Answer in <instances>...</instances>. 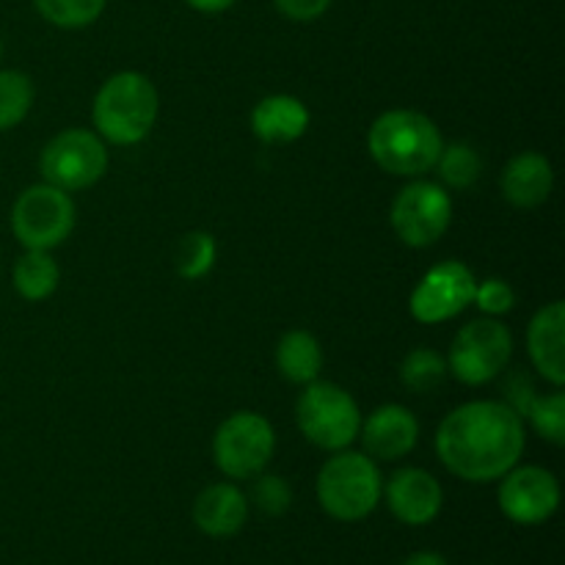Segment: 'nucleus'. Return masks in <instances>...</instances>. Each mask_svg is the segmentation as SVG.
<instances>
[{"instance_id": "nucleus-1", "label": "nucleus", "mask_w": 565, "mask_h": 565, "mask_svg": "<svg viewBox=\"0 0 565 565\" xmlns=\"http://www.w3.org/2000/svg\"><path fill=\"white\" fill-rule=\"evenodd\" d=\"M524 441L522 417L508 403L475 401L441 419L436 452L456 478L491 483L516 467Z\"/></svg>"}, {"instance_id": "nucleus-2", "label": "nucleus", "mask_w": 565, "mask_h": 565, "mask_svg": "<svg viewBox=\"0 0 565 565\" xmlns=\"http://www.w3.org/2000/svg\"><path fill=\"white\" fill-rule=\"evenodd\" d=\"M370 154L384 171L397 177H423L439 160L441 132L419 110H386L373 121L367 136Z\"/></svg>"}, {"instance_id": "nucleus-3", "label": "nucleus", "mask_w": 565, "mask_h": 565, "mask_svg": "<svg viewBox=\"0 0 565 565\" xmlns=\"http://www.w3.org/2000/svg\"><path fill=\"white\" fill-rule=\"evenodd\" d=\"M99 136L119 147H132L152 132L158 119V92L141 72H116L103 83L92 108Z\"/></svg>"}, {"instance_id": "nucleus-4", "label": "nucleus", "mask_w": 565, "mask_h": 565, "mask_svg": "<svg viewBox=\"0 0 565 565\" xmlns=\"http://www.w3.org/2000/svg\"><path fill=\"white\" fill-rule=\"evenodd\" d=\"M384 480L373 458L337 452L318 475V502L337 522H362L379 508Z\"/></svg>"}, {"instance_id": "nucleus-5", "label": "nucleus", "mask_w": 565, "mask_h": 565, "mask_svg": "<svg viewBox=\"0 0 565 565\" xmlns=\"http://www.w3.org/2000/svg\"><path fill=\"white\" fill-rule=\"evenodd\" d=\"M301 434L320 450L340 452L351 445L362 428L356 401L342 386L329 381H312L301 392L296 406Z\"/></svg>"}, {"instance_id": "nucleus-6", "label": "nucleus", "mask_w": 565, "mask_h": 565, "mask_svg": "<svg viewBox=\"0 0 565 565\" xmlns=\"http://www.w3.org/2000/svg\"><path fill=\"white\" fill-rule=\"evenodd\" d=\"M11 230L25 248L50 252L75 230V204L70 193L42 182L20 193L11 207Z\"/></svg>"}, {"instance_id": "nucleus-7", "label": "nucleus", "mask_w": 565, "mask_h": 565, "mask_svg": "<svg viewBox=\"0 0 565 565\" xmlns=\"http://www.w3.org/2000/svg\"><path fill=\"white\" fill-rule=\"evenodd\" d=\"M39 169L50 185L66 193L83 191L103 180L105 169H108V149L97 132L72 127V130L50 138L39 158Z\"/></svg>"}, {"instance_id": "nucleus-8", "label": "nucleus", "mask_w": 565, "mask_h": 565, "mask_svg": "<svg viewBox=\"0 0 565 565\" xmlns=\"http://www.w3.org/2000/svg\"><path fill=\"white\" fill-rule=\"evenodd\" d=\"M276 450V436L268 419L254 412H237L221 423L213 439V456L221 472L232 480H252L263 475Z\"/></svg>"}, {"instance_id": "nucleus-9", "label": "nucleus", "mask_w": 565, "mask_h": 565, "mask_svg": "<svg viewBox=\"0 0 565 565\" xmlns=\"http://www.w3.org/2000/svg\"><path fill=\"white\" fill-rule=\"evenodd\" d=\"M513 353V337L500 320L480 318L456 334L447 356V373L469 386L494 381L508 367Z\"/></svg>"}, {"instance_id": "nucleus-10", "label": "nucleus", "mask_w": 565, "mask_h": 565, "mask_svg": "<svg viewBox=\"0 0 565 565\" xmlns=\"http://www.w3.org/2000/svg\"><path fill=\"white\" fill-rule=\"evenodd\" d=\"M392 230L406 246L428 248L450 230L452 199L441 185L417 180L397 193L392 204Z\"/></svg>"}, {"instance_id": "nucleus-11", "label": "nucleus", "mask_w": 565, "mask_h": 565, "mask_svg": "<svg viewBox=\"0 0 565 565\" xmlns=\"http://www.w3.org/2000/svg\"><path fill=\"white\" fill-rule=\"evenodd\" d=\"M475 290H478V279L472 270L458 259H447L423 276L417 290L412 292L408 307L419 323L436 326L461 315L475 301Z\"/></svg>"}, {"instance_id": "nucleus-12", "label": "nucleus", "mask_w": 565, "mask_h": 565, "mask_svg": "<svg viewBox=\"0 0 565 565\" xmlns=\"http://www.w3.org/2000/svg\"><path fill=\"white\" fill-rule=\"evenodd\" d=\"M561 505L557 478L544 467H513L502 475L500 508L516 524H544Z\"/></svg>"}, {"instance_id": "nucleus-13", "label": "nucleus", "mask_w": 565, "mask_h": 565, "mask_svg": "<svg viewBox=\"0 0 565 565\" xmlns=\"http://www.w3.org/2000/svg\"><path fill=\"white\" fill-rule=\"evenodd\" d=\"M381 497H386V505L395 513L397 522L412 524V527L434 522L441 511V502H445L439 480L425 469L414 467L392 475Z\"/></svg>"}, {"instance_id": "nucleus-14", "label": "nucleus", "mask_w": 565, "mask_h": 565, "mask_svg": "<svg viewBox=\"0 0 565 565\" xmlns=\"http://www.w3.org/2000/svg\"><path fill=\"white\" fill-rule=\"evenodd\" d=\"M359 436L364 441V450L370 458L379 461H397V458L408 456L417 447L419 439V423L406 406L397 403H386V406L375 408L362 423Z\"/></svg>"}, {"instance_id": "nucleus-15", "label": "nucleus", "mask_w": 565, "mask_h": 565, "mask_svg": "<svg viewBox=\"0 0 565 565\" xmlns=\"http://www.w3.org/2000/svg\"><path fill=\"white\" fill-rule=\"evenodd\" d=\"M563 329H565V307L563 301L546 303L539 309L527 329V348L535 370L544 375L550 384H565V348H563Z\"/></svg>"}, {"instance_id": "nucleus-16", "label": "nucleus", "mask_w": 565, "mask_h": 565, "mask_svg": "<svg viewBox=\"0 0 565 565\" xmlns=\"http://www.w3.org/2000/svg\"><path fill=\"white\" fill-rule=\"evenodd\" d=\"M248 519V500L237 486L213 483L193 502V522L210 539H230Z\"/></svg>"}, {"instance_id": "nucleus-17", "label": "nucleus", "mask_w": 565, "mask_h": 565, "mask_svg": "<svg viewBox=\"0 0 565 565\" xmlns=\"http://www.w3.org/2000/svg\"><path fill=\"white\" fill-rule=\"evenodd\" d=\"M555 185L552 163L539 152H522L502 171V193L513 207L533 210L550 199Z\"/></svg>"}, {"instance_id": "nucleus-18", "label": "nucleus", "mask_w": 565, "mask_h": 565, "mask_svg": "<svg viewBox=\"0 0 565 565\" xmlns=\"http://www.w3.org/2000/svg\"><path fill=\"white\" fill-rule=\"evenodd\" d=\"M307 105L290 94H270L252 110V132L265 143H292L307 132Z\"/></svg>"}, {"instance_id": "nucleus-19", "label": "nucleus", "mask_w": 565, "mask_h": 565, "mask_svg": "<svg viewBox=\"0 0 565 565\" xmlns=\"http://www.w3.org/2000/svg\"><path fill=\"white\" fill-rule=\"evenodd\" d=\"M276 367L292 384H312V381H318L320 367H323L320 342L303 329L287 331L279 345H276Z\"/></svg>"}, {"instance_id": "nucleus-20", "label": "nucleus", "mask_w": 565, "mask_h": 565, "mask_svg": "<svg viewBox=\"0 0 565 565\" xmlns=\"http://www.w3.org/2000/svg\"><path fill=\"white\" fill-rule=\"evenodd\" d=\"M58 265L47 252L28 248L14 265V287L25 301H44L58 287Z\"/></svg>"}, {"instance_id": "nucleus-21", "label": "nucleus", "mask_w": 565, "mask_h": 565, "mask_svg": "<svg viewBox=\"0 0 565 565\" xmlns=\"http://www.w3.org/2000/svg\"><path fill=\"white\" fill-rule=\"evenodd\" d=\"M215 257H218V246H215V237L210 232H188L177 243V274L188 281L204 279L213 270Z\"/></svg>"}, {"instance_id": "nucleus-22", "label": "nucleus", "mask_w": 565, "mask_h": 565, "mask_svg": "<svg viewBox=\"0 0 565 565\" xmlns=\"http://www.w3.org/2000/svg\"><path fill=\"white\" fill-rule=\"evenodd\" d=\"M447 375V362L430 348H417V351L406 353L401 364V381L406 390L417 392V395H428V392L439 390L441 381Z\"/></svg>"}, {"instance_id": "nucleus-23", "label": "nucleus", "mask_w": 565, "mask_h": 565, "mask_svg": "<svg viewBox=\"0 0 565 565\" xmlns=\"http://www.w3.org/2000/svg\"><path fill=\"white\" fill-rule=\"evenodd\" d=\"M33 105V83L25 72H0V132L11 130L28 116Z\"/></svg>"}, {"instance_id": "nucleus-24", "label": "nucleus", "mask_w": 565, "mask_h": 565, "mask_svg": "<svg viewBox=\"0 0 565 565\" xmlns=\"http://www.w3.org/2000/svg\"><path fill=\"white\" fill-rule=\"evenodd\" d=\"M436 166H439L445 185L456 188V191H467V188L478 182L483 160H480V154L469 143H452V147H441Z\"/></svg>"}, {"instance_id": "nucleus-25", "label": "nucleus", "mask_w": 565, "mask_h": 565, "mask_svg": "<svg viewBox=\"0 0 565 565\" xmlns=\"http://www.w3.org/2000/svg\"><path fill=\"white\" fill-rule=\"evenodd\" d=\"M33 6L50 25L75 31V28L97 22V17L105 9V0H33Z\"/></svg>"}, {"instance_id": "nucleus-26", "label": "nucleus", "mask_w": 565, "mask_h": 565, "mask_svg": "<svg viewBox=\"0 0 565 565\" xmlns=\"http://www.w3.org/2000/svg\"><path fill=\"white\" fill-rule=\"evenodd\" d=\"M527 417L533 423V428L544 436L552 445H565V395L563 392H555V395L539 397L530 403Z\"/></svg>"}, {"instance_id": "nucleus-27", "label": "nucleus", "mask_w": 565, "mask_h": 565, "mask_svg": "<svg viewBox=\"0 0 565 565\" xmlns=\"http://www.w3.org/2000/svg\"><path fill=\"white\" fill-rule=\"evenodd\" d=\"M252 500L265 516H281L290 511L292 505V489L285 478L279 475H257V483L252 489Z\"/></svg>"}, {"instance_id": "nucleus-28", "label": "nucleus", "mask_w": 565, "mask_h": 565, "mask_svg": "<svg viewBox=\"0 0 565 565\" xmlns=\"http://www.w3.org/2000/svg\"><path fill=\"white\" fill-rule=\"evenodd\" d=\"M472 303H478L480 312L489 315V318H500V315L511 312L513 309V303H516V292H513V287L508 285V281L486 279L480 281L478 290H475Z\"/></svg>"}, {"instance_id": "nucleus-29", "label": "nucleus", "mask_w": 565, "mask_h": 565, "mask_svg": "<svg viewBox=\"0 0 565 565\" xmlns=\"http://www.w3.org/2000/svg\"><path fill=\"white\" fill-rule=\"evenodd\" d=\"M274 6L287 17V20L309 22L323 17L326 11H329L331 0H274Z\"/></svg>"}, {"instance_id": "nucleus-30", "label": "nucleus", "mask_w": 565, "mask_h": 565, "mask_svg": "<svg viewBox=\"0 0 565 565\" xmlns=\"http://www.w3.org/2000/svg\"><path fill=\"white\" fill-rule=\"evenodd\" d=\"M535 401V390L533 384H530L527 379H516L511 384V401H508V406L513 408V412L519 414V417H527V408L530 403Z\"/></svg>"}, {"instance_id": "nucleus-31", "label": "nucleus", "mask_w": 565, "mask_h": 565, "mask_svg": "<svg viewBox=\"0 0 565 565\" xmlns=\"http://www.w3.org/2000/svg\"><path fill=\"white\" fill-rule=\"evenodd\" d=\"M191 9L202 11V14H221V11H226L230 6H235V0H185Z\"/></svg>"}, {"instance_id": "nucleus-32", "label": "nucleus", "mask_w": 565, "mask_h": 565, "mask_svg": "<svg viewBox=\"0 0 565 565\" xmlns=\"http://www.w3.org/2000/svg\"><path fill=\"white\" fill-rule=\"evenodd\" d=\"M403 565H450L439 552H414L412 557H406Z\"/></svg>"}, {"instance_id": "nucleus-33", "label": "nucleus", "mask_w": 565, "mask_h": 565, "mask_svg": "<svg viewBox=\"0 0 565 565\" xmlns=\"http://www.w3.org/2000/svg\"><path fill=\"white\" fill-rule=\"evenodd\" d=\"M0 55H3V42H0Z\"/></svg>"}]
</instances>
